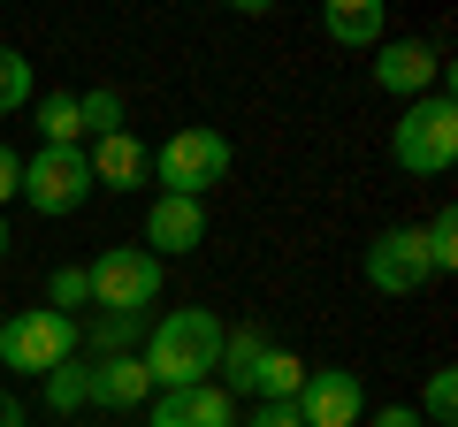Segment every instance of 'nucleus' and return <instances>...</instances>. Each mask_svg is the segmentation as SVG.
<instances>
[{
    "label": "nucleus",
    "mask_w": 458,
    "mask_h": 427,
    "mask_svg": "<svg viewBox=\"0 0 458 427\" xmlns=\"http://www.w3.org/2000/svg\"><path fill=\"white\" fill-rule=\"evenodd\" d=\"M69 359H77V321H69V313H54V306L8 313V329H0V366L47 381L54 366H69Z\"/></svg>",
    "instance_id": "obj_4"
},
{
    "label": "nucleus",
    "mask_w": 458,
    "mask_h": 427,
    "mask_svg": "<svg viewBox=\"0 0 458 427\" xmlns=\"http://www.w3.org/2000/svg\"><path fill=\"white\" fill-rule=\"evenodd\" d=\"M77 122L92 138H114L123 130V92H114V84H92V92H77Z\"/></svg>",
    "instance_id": "obj_18"
},
{
    "label": "nucleus",
    "mask_w": 458,
    "mask_h": 427,
    "mask_svg": "<svg viewBox=\"0 0 458 427\" xmlns=\"http://www.w3.org/2000/svg\"><path fill=\"white\" fill-rule=\"evenodd\" d=\"M367 282H375L382 297H412V290H428V245H420V230H382L375 245H367Z\"/></svg>",
    "instance_id": "obj_8"
},
{
    "label": "nucleus",
    "mask_w": 458,
    "mask_h": 427,
    "mask_svg": "<svg viewBox=\"0 0 458 427\" xmlns=\"http://www.w3.org/2000/svg\"><path fill=\"white\" fill-rule=\"evenodd\" d=\"M84 168H92V191H99V183H107V191H138V183L153 176V153L138 146L131 130H114V138H92Z\"/></svg>",
    "instance_id": "obj_13"
},
{
    "label": "nucleus",
    "mask_w": 458,
    "mask_h": 427,
    "mask_svg": "<svg viewBox=\"0 0 458 427\" xmlns=\"http://www.w3.org/2000/svg\"><path fill=\"white\" fill-rule=\"evenodd\" d=\"M0 427H23V405H16V389H0Z\"/></svg>",
    "instance_id": "obj_28"
},
{
    "label": "nucleus",
    "mask_w": 458,
    "mask_h": 427,
    "mask_svg": "<svg viewBox=\"0 0 458 427\" xmlns=\"http://www.w3.org/2000/svg\"><path fill=\"white\" fill-rule=\"evenodd\" d=\"M84 397L107 405V412H131V405L153 397V381H146V366H138V351H114V359H84Z\"/></svg>",
    "instance_id": "obj_12"
},
{
    "label": "nucleus",
    "mask_w": 458,
    "mask_h": 427,
    "mask_svg": "<svg viewBox=\"0 0 458 427\" xmlns=\"http://www.w3.org/2000/svg\"><path fill=\"white\" fill-rule=\"evenodd\" d=\"M390 161L405 168V176H451V161H458V99L451 92H428V99H412L405 115H397Z\"/></svg>",
    "instance_id": "obj_2"
},
{
    "label": "nucleus",
    "mask_w": 458,
    "mask_h": 427,
    "mask_svg": "<svg viewBox=\"0 0 458 427\" xmlns=\"http://www.w3.org/2000/svg\"><path fill=\"white\" fill-rule=\"evenodd\" d=\"M47 405L54 412H84V405H92V397H84V359H69V366L47 374Z\"/></svg>",
    "instance_id": "obj_23"
},
{
    "label": "nucleus",
    "mask_w": 458,
    "mask_h": 427,
    "mask_svg": "<svg viewBox=\"0 0 458 427\" xmlns=\"http://www.w3.org/2000/svg\"><path fill=\"white\" fill-rule=\"evenodd\" d=\"M47 306H54V313H69V321H77V306H92V290H84V267H54Z\"/></svg>",
    "instance_id": "obj_24"
},
{
    "label": "nucleus",
    "mask_w": 458,
    "mask_h": 427,
    "mask_svg": "<svg viewBox=\"0 0 458 427\" xmlns=\"http://www.w3.org/2000/svg\"><path fill=\"white\" fill-rule=\"evenodd\" d=\"M451 420H458V374L436 366L428 374V397H420V427H451Z\"/></svg>",
    "instance_id": "obj_21"
},
{
    "label": "nucleus",
    "mask_w": 458,
    "mask_h": 427,
    "mask_svg": "<svg viewBox=\"0 0 458 427\" xmlns=\"http://www.w3.org/2000/svg\"><path fill=\"white\" fill-rule=\"evenodd\" d=\"M146 427H237V397L222 381H199V389H153L146 397Z\"/></svg>",
    "instance_id": "obj_10"
},
{
    "label": "nucleus",
    "mask_w": 458,
    "mask_h": 427,
    "mask_svg": "<svg viewBox=\"0 0 458 427\" xmlns=\"http://www.w3.org/2000/svg\"><path fill=\"white\" fill-rule=\"evenodd\" d=\"M298 420L306 427H360L367 420V389L352 366H306V381H298Z\"/></svg>",
    "instance_id": "obj_7"
},
{
    "label": "nucleus",
    "mask_w": 458,
    "mask_h": 427,
    "mask_svg": "<svg viewBox=\"0 0 458 427\" xmlns=\"http://www.w3.org/2000/svg\"><path fill=\"white\" fill-rule=\"evenodd\" d=\"M375 84L412 107V99L443 92V54L428 46V38H382V46H375Z\"/></svg>",
    "instance_id": "obj_9"
},
{
    "label": "nucleus",
    "mask_w": 458,
    "mask_h": 427,
    "mask_svg": "<svg viewBox=\"0 0 458 427\" xmlns=\"http://www.w3.org/2000/svg\"><path fill=\"white\" fill-rule=\"evenodd\" d=\"M360 427H420V412H412V405H382V412H367Z\"/></svg>",
    "instance_id": "obj_26"
},
{
    "label": "nucleus",
    "mask_w": 458,
    "mask_h": 427,
    "mask_svg": "<svg viewBox=\"0 0 458 427\" xmlns=\"http://www.w3.org/2000/svg\"><path fill=\"white\" fill-rule=\"evenodd\" d=\"M207 245V198H153L146 206V252L161 260V252H199Z\"/></svg>",
    "instance_id": "obj_11"
},
{
    "label": "nucleus",
    "mask_w": 458,
    "mask_h": 427,
    "mask_svg": "<svg viewBox=\"0 0 458 427\" xmlns=\"http://www.w3.org/2000/svg\"><path fill=\"white\" fill-rule=\"evenodd\" d=\"M298 381H306V359H291L283 344H267L260 366H252V381H245V397H260V405H291Z\"/></svg>",
    "instance_id": "obj_15"
},
{
    "label": "nucleus",
    "mask_w": 458,
    "mask_h": 427,
    "mask_svg": "<svg viewBox=\"0 0 458 427\" xmlns=\"http://www.w3.org/2000/svg\"><path fill=\"white\" fill-rule=\"evenodd\" d=\"M84 290H92L99 313H138L146 321V306H161V260L146 245H114L84 267Z\"/></svg>",
    "instance_id": "obj_5"
},
{
    "label": "nucleus",
    "mask_w": 458,
    "mask_h": 427,
    "mask_svg": "<svg viewBox=\"0 0 458 427\" xmlns=\"http://www.w3.org/2000/svg\"><path fill=\"white\" fill-rule=\"evenodd\" d=\"M420 245H428V275H451V267H458V214L451 206L420 230Z\"/></svg>",
    "instance_id": "obj_20"
},
{
    "label": "nucleus",
    "mask_w": 458,
    "mask_h": 427,
    "mask_svg": "<svg viewBox=\"0 0 458 427\" xmlns=\"http://www.w3.org/2000/svg\"><path fill=\"white\" fill-rule=\"evenodd\" d=\"M237 427H306V420H298V405H252Z\"/></svg>",
    "instance_id": "obj_25"
},
{
    "label": "nucleus",
    "mask_w": 458,
    "mask_h": 427,
    "mask_svg": "<svg viewBox=\"0 0 458 427\" xmlns=\"http://www.w3.org/2000/svg\"><path fill=\"white\" fill-rule=\"evenodd\" d=\"M260 351H267L260 329H229V336H222V359H214V374H222L229 397H245V381H252V366H260Z\"/></svg>",
    "instance_id": "obj_17"
},
{
    "label": "nucleus",
    "mask_w": 458,
    "mask_h": 427,
    "mask_svg": "<svg viewBox=\"0 0 458 427\" xmlns=\"http://www.w3.org/2000/svg\"><path fill=\"white\" fill-rule=\"evenodd\" d=\"M222 313L207 306H176L168 321H153V336L138 344V366H146L153 389H199L214 381V359H222Z\"/></svg>",
    "instance_id": "obj_1"
},
{
    "label": "nucleus",
    "mask_w": 458,
    "mask_h": 427,
    "mask_svg": "<svg viewBox=\"0 0 458 427\" xmlns=\"http://www.w3.org/2000/svg\"><path fill=\"white\" fill-rule=\"evenodd\" d=\"M321 31L336 38V46L375 54L382 38H390V16H382V0H328V8H321Z\"/></svg>",
    "instance_id": "obj_14"
},
{
    "label": "nucleus",
    "mask_w": 458,
    "mask_h": 427,
    "mask_svg": "<svg viewBox=\"0 0 458 427\" xmlns=\"http://www.w3.org/2000/svg\"><path fill=\"white\" fill-rule=\"evenodd\" d=\"M138 336H146V321H138V313H92V321H77V351H92V359L138 351Z\"/></svg>",
    "instance_id": "obj_16"
},
{
    "label": "nucleus",
    "mask_w": 458,
    "mask_h": 427,
    "mask_svg": "<svg viewBox=\"0 0 458 427\" xmlns=\"http://www.w3.org/2000/svg\"><path fill=\"white\" fill-rule=\"evenodd\" d=\"M0 260H8V222H0Z\"/></svg>",
    "instance_id": "obj_29"
},
{
    "label": "nucleus",
    "mask_w": 458,
    "mask_h": 427,
    "mask_svg": "<svg viewBox=\"0 0 458 427\" xmlns=\"http://www.w3.org/2000/svg\"><path fill=\"white\" fill-rule=\"evenodd\" d=\"M0 329H8V313H0Z\"/></svg>",
    "instance_id": "obj_30"
},
{
    "label": "nucleus",
    "mask_w": 458,
    "mask_h": 427,
    "mask_svg": "<svg viewBox=\"0 0 458 427\" xmlns=\"http://www.w3.org/2000/svg\"><path fill=\"white\" fill-rule=\"evenodd\" d=\"M16 183H23V153H8V146H0V206L16 198Z\"/></svg>",
    "instance_id": "obj_27"
},
{
    "label": "nucleus",
    "mask_w": 458,
    "mask_h": 427,
    "mask_svg": "<svg viewBox=\"0 0 458 427\" xmlns=\"http://www.w3.org/2000/svg\"><path fill=\"white\" fill-rule=\"evenodd\" d=\"M38 130H47V146H77V138H84L77 92H47V99H38Z\"/></svg>",
    "instance_id": "obj_19"
},
{
    "label": "nucleus",
    "mask_w": 458,
    "mask_h": 427,
    "mask_svg": "<svg viewBox=\"0 0 458 427\" xmlns=\"http://www.w3.org/2000/svg\"><path fill=\"white\" fill-rule=\"evenodd\" d=\"M16 198H31V214H77L84 198H92V168H84V146H38L31 161H23V183Z\"/></svg>",
    "instance_id": "obj_6"
},
{
    "label": "nucleus",
    "mask_w": 458,
    "mask_h": 427,
    "mask_svg": "<svg viewBox=\"0 0 458 427\" xmlns=\"http://www.w3.org/2000/svg\"><path fill=\"white\" fill-rule=\"evenodd\" d=\"M153 183H161L168 198H207L214 183H229V138L214 130V122L176 130L161 153H153Z\"/></svg>",
    "instance_id": "obj_3"
},
{
    "label": "nucleus",
    "mask_w": 458,
    "mask_h": 427,
    "mask_svg": "<svg viewBox=\"0 0 458 427\" xmlns=\"http://www.w3.org/2000/svg\"><path fill=\"white\" fill-rule=\"evenodd\" d=\"M16 107H31V62L16 46H0V115H16Z\"/></svg>",
    "instance_id": "obj_22"
}]
</instances>
